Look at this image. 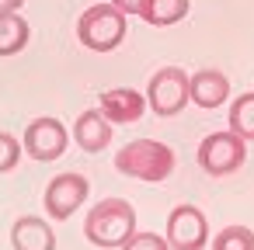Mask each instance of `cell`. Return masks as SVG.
Segmentation results:
<instances>
[{
	"mask_svg": "<svg viewBox=\"0 0 254 250\" xmlns=\"http://www.w3.org/2000/svg\"><path fill=\"white\" fill-rule=\"evenodd\" d=\"M132 233H136V208L126 198H101L84 219L87 243L101 250H122V243Z\"/></svg>",
	"mask_w": 254,
	"mask_h": 250,
	"instance_id": "cell-1",
	"label": "cell"
},
{
	"mask_svg": "<svg viewBox=\"0 0 254 250\" xmlns=\"http://www.w3.org/2000/svg\"><path fill=\"white\" fill-rule=\"evenodd\" d=\"M115 170L143 184H160L174 174V150L157 139H132L115 153Z\"/></svg>",
	"mask_w": 254,
	"mask_h": 250,
	"instance_id": "cell-2",
	"label": "cell"
},
{
	"mask_svg": "<svg viewBox=\"0 0 254 250\" xmlns=\"http://www.w3.org/2000/svg\"><path fill=\"white\" fill-rule=\"evenodd\" d=\"M126 32H129V18L115 4H94L77 21V39L91 52H112V49H119L126 42Z\"/></svg>",
	"mask_w": 254,
	"mask_h": 250,
	"instance_id": "cell-3",
	"label": "cell"
},
{
	"mask_svg": "<svg viewBox=\"0 0 254 250\" xmlns=\"http://www.w3.org/2000/svg\"><path fill=\"white\" fill-rule=\"evenodd\" d=\"M247 163V143L223 129V132H209L202 143H198V167L209 174V177H230L237 174L240 167Z\"/></svg>",
	"mask_w": 254,
	"mask_h": 250,
	"instance_id": "cell-4",
	"label": "cell"
},
{
	"mask_svg": "<svg viewBox=\"0 0 254 250\" xmlns=\"http://www.w3.org/2000/svg\"><path fill=\"white\" fill-rule=\"evenodd\" d=\"M188 73L181 66H164L150 77L146 84V108L157 118H174L188 104Z\"/></svg>",
	"mask_w": 254,
	"mask_h": 250,
	"instance_id": "cell-5",
	"label": "cell"
},
{
	"mask_svg": "<svg viewBox=\"0 0 254 250\" xmlns=\"http://www.w3.org/2000/svg\"><path fill=\"white\" fill-rule=\"evenodd\" d=\"M21 146H25V153H28L32 160H39V163H53V160H60V156L66 153V146H70V132H66V125H63L60 118L42 115V118L28 122Z\"/></svg>",
	"mask_w": 254,
	"mask_h": 250,
	"instance_id": "cell-6",
	"label": "cell"
},
{
	"mask_svg": "<svg viewBox=\"0 0 254 250\" xmlns=\"http://www.w3.org/2000/svg\"><path fill=\"white\" fill-rule=\"evenodd\" d=\"M87 195H91V181H87L84 174H77V170L56 174V177L49 181V188H46V198H42L46 215L56 219V222H63V219H70V215L87 201Z\"/></svg>",
	"mask_w": 254,
	"mask_h": 250,
	"instance_id": "cell-7",
	"label": "cell"
},
{
	"mask_svg": "<svg viewBox=\"0 0 254 250\" xmlns=\"http://www.w3.org/2000/svg\"><path fill=\"white\" fill-rule=\"evenodd\" d=\"M164 236H167L171 250H205V243H209V219L195 205H178L167 215Z\"/></svg>",
	"mask_w": 254,
	"mask_h": 250,
	"instance_id": "cell-8",
	"label": "cell"
},
{
	"mask_svg": "<svg viewBox=\"0 0 254 250\" xmlns=\"http://www.w3.org/2000/svg\"><path fill=\"white\" fill-rule=\"evenodd\" d=\"M101 115L112 125H126V122H139L146 111V94L132 91V87H112L101 94Z\"/></svg>",
	"mask_w": 254,
	"mask_h": 250,
	"instance_id": "cell-9",
	"label": "cell"
},
{
	"mask_svg": "<svg viewBox=\"0 0 254 250\" xmlns=\"http://www.w3.org/2000/svg\"><path fill=\"white\" fill-rule=\"evenodd\" d=\"M188 98H191V104H198V108H205V111H212V108H219L226 98H230V80H226V73L223 70H195L191 77H188Z\"/></svg>",
	"mask_w": 254,
	"mask_h": 250,
	"instance_id": "cell-10",
	"label": "cell"
},
{
	"mask_svg": "<svg viewBox=\"0 0 254 250\" xmlns=\"http://www.w3.org/2000/svg\"><path fill=\"white\" fill-rule=\"evenodd\" d=\"M112 132H115V125L101 115V108H87V111H80V118L73 122V143H77L84 153H101V150H108Z\"/></svg>",
	"mask_w": 254,
	"mask_h": 250,
	"instance_id": "cell-11",
	"label": "cell"
},
{
	"mask_svg": "<svg viewBox=\"0 0 254 250\" xmlns=\"http://www.w3.org/2000/svg\"><path fill=\"white\" fill-rule=\"evenodd\" d=\"M11 247L14 250H56V233L42 215H21L11 226Z\"/></svg>",
	"mask_w": 254,
	"mask_h": 250,
	"instance_id": "cell-12",
	"label": "cell"
},
{
	"mask_svg": "<svg viewBox=\"0 0 254 250\" xmlns=\"http://www.w3.org/2000/svg\"><path fill=\"white\" fill-rule=\"evenodd\" d=\"M188 11H191V0H146L139 18L153 28H167V25H178Z\"/></svg>",
	"mask_w": 254,
	"mask_h": 250,
	"instance_id": "cell-13",
	"label": "cell"
},
{
	"mask_svg": "<svg viewBox=\"0 0 254 250\" xmlns=\"http://www.w3.org/2000/svg\"><path fill=\"white\" fill-rule=\"evenodd\" d=\"M32 39L28 21L14 11V14H0V56H18Z\"/></svg>",
	"mask_w": 254,
	"mask_h": 250,
	"instance_id": "cell-14",
	"label": "cell"
},
{
	"mask_svg": "<svg viewBox=\"0 0 254 250\" xmlns=\"http://www.w3.org/2000/svg\"><path fill=\"white\" fill-rule=\"evenodd\" d=\"M226 125H230V132H237L244 143H254V91H251V94H240V98L230 104Z\"/></svg>",
	"mask_w": 254,
	"mask_h": 250,
	"instance_id": "cell-15",
	"label": "cell"
},
{
	"mask_svg": "<svg viewBox=\"0 0 254 250\" xmlns=\"http://www.w3.org/2000/svg\"><path fill=\"white\" fill-rule=\"evenodd\" d=\"M212 250H254V229H247V226H223L212 236Z\"/></svg>",
	"mask_w": 254,
	"mask_h": 250,
	"instance_id": "cell-16",
	"label": "cell"
},
{
	"mask_svg": "<svg viewBox=\"0 0 254 250\" xmlns=\"http://www.w3.org/2000/svg\"><path fill=\"white\" fill-rule=\"evenodd\" d=\"M21 156H25V146L11 132H0V174H11Z\"/></svg>",
	"mask_w": 254,
	"mask_h": 250,
	"instance_id": "cell-17",
	"label": "cell"
},
{
	"mask_svg": "<svg viewBox=\"0 0 254 250\" xmlns=\"http://www.w3.org/2000/svg\"><path fill=\"white\" fill-rule=\"evenodd\" d=\"M122 250H171V243L167 236H157V233H132L122 243Z\"/></svg>",
	"mask_w": 254,
	"mask_h": 250,
	"instance_id": "cell-18",
	"label": "cell"
},
{
	"mask_svg": "<svg viewBox=\"0 0 254 250\" xmlns=\"http://www.w3.org/2000/svg\"><path fill=\"white\" fill-rule=\"evenodd\" d=\"M112 4H115V7H119V11L129 18V14H139V11H143V4H146V0H112Z\"/></svg>",
	"mask_w": 254,
	"mask_h": 250,
	"instance_id": "cell-19",
	"label": "cell"
},
{
	"mask_svg": "<svg viewBox=\"0 0 254 250\" xmlns=\"http://www.w3.org/2000/svg\"><path fill=\"white\" fill-rule=\"evenodd\" d=\"M21 4L25 0H0V14H14V11H21Z\"/></svg>",
	"mask_w": 254,
	"mask_h": 250,
	"instance_id": "cell-20",
	"label": "cell"
}]
</instances>
